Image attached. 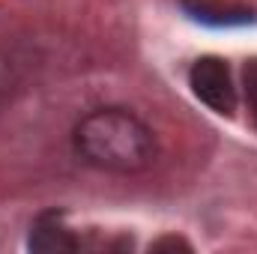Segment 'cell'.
<instances>
[{
    "label": "cell",
    "instance_id": "cell-1",
    "mask_svg": "<svg viewBox=\"0 0 257 254\" xmlns=\"http://www.w3.org/2000/svg\"><path fill=\"white\" fill-rule=\"evenodd\" d=\"M78 156L111 174H138L156 162L159 144L153 129L123 108H99L75 126Z\"/></svg>",
    "mask_w": 257,
    "mask_h": 254
},
{
    "label": "cell",
    "instance_id": "cell-2",
    "mask_svg": "<svg viewBox=\"0 0 257 254\" xmlns=\"http://www.w3.org/2000/svg\"><path fill=\"white\" fill-rule=\"evenodd\" d=\"M189 84L192 93L215 114H233L236 108V87H233V75L224 60L218 57H200L194 60L189 72Z\"/></svg>",
    "mask_w": 257,
    "mask_h": 254
},
{
    "label": "cell",
    "instance_id": "cell-3",
    "mask_svg": "<svg viewBox=\"0 0 257 254\" xmlns=\"http://www.w3.org/2000/svg\"><path fill=\"white\" fill-rule=\"evenodd\" d=\"M81 242L63 224L60 215H42L30 230V248L33 251H75Z\"/></svg>",
    "mask_w": 257,
    "mask_h": 254
},
{
    "label": "cell",
    "instance_id": "cell-4",
    "mask_svg": "<svg viewBox=\"0 0 257 254\" xmlns=\"http://www.w3.org/2000/svg\"><path fill=\"white\" fill-rule=\"evenodd\" d=\"M186 12L197 18V21H209V24H239V21H248L251 12L248 9H239V6H218V3H209V0H183Z\"/></svg>",
    "mask_w": 257,
    "mask_h": 254
},
{
    "label": "cell",
    "instance_id": "cell-5",
    "mask_svg": "<svg viewBox=\"0 0 257 254\" xmlns=\"http://www.w3.org/2000/svg\"><path fill=\"white\" fill-rule=\"evenodd\" d=\"M242 87H245V96L248 102L257 108V60H248L242 69Z\"/></svg>",
    "mask_w": 257,
    "mask_h": 254
}]
</instances>
